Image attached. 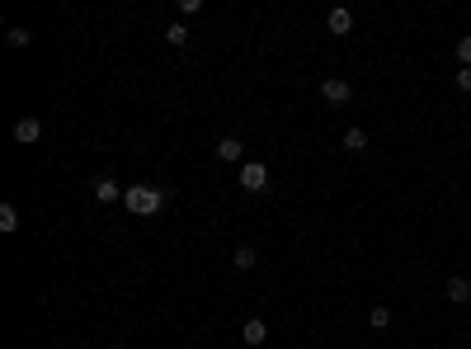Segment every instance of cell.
<instances>
[{
    "instance_id": "cell-10",
    "label": "cell",
    "mask_w": 471,
    "mask_h": 349,
    "mask_svg": "<svg viewBox=\"0 0 471 349\" xmlns=\"http://www.w3.org/2000/svg\"><path fill=\"white\" fill-rule=\"evenodd\" d=\"M368 326H373V331H387V326H392V307H382V302L368 307Z\"/></svg>"
},
{
    "instance_id": "cell-7",
    "label": "cell",
    "mask_w": 471,
    "mask_h": 349,
    "mask_svg": "<svg viewBox=\"0 0 471 349\" xmlns=\"http://www.w3.org/2000/svg\"><path fill=\"white\" fill-rule=\"evenodd\" d=\"M240 340H245V345H264V340H269V326L259 317H250L245 326H240Z\"/></svg>"
},
{
    "instance_id": "cell-13",
    "label": "cell",
    "mask_w": 471,
    "mask_h": 349,
    "mask_svg": "<svg viewBox=\"0 0 471 349\" xmlns=\"http://www.w3.org/2000/svg\"><path fill=\"white\" fill-rule=\"evenodd\" d=\"M5 43H10V48H29V43H33V33L24 29V24H10V33H5Z\"/></svg>"
},
{
    "instance_id": "cell-16",
    "label": "cell",
    "mask_w": 471,
    "mask_h": 349,
    "mask_svg": "<svg viewBox=\"0 0 471 349\" xmlns=\"http://www.w3.org/2000/svg\"><path fill=\"white\" fill-rule=\"evenodd\" d=\"M198 10H203V0H179V24H184L188 15H198Z\"/></svg>"
},
{
    "instance_id": "cell-1",
    "label": "cell",
    "mask_w": 471,
    "mask_h": 349,
    "mask_svg": "<svg viewBox=\"0 0 471 349\" xmlns=\"http://www.w3.org/2000/svg\"><path fill=\"white\" fill-rule=\"evenodd\" d=\"M123 208L132 217H156L160 208H165V189H156V184H132V189L123 193Z\"/></svg>"
},
{
    "instance_id": "cell-18",
    "label": "cell",
    "mask_w": 471,
    "mask_h": 349,
    "mask_svg": "<svg viewBox=\"0 0 471 349\" xmlns=\"http://www.w3.org/2000/svg\"><path fill=\"white\" fill-rule=\"evenodd\" d=\"M457 90H462V95H471V66H462V71H457Z\"/></svg>"
},
{
    "instance_id": "cell-14",
    "label": "cell",
    "mask_w": 471,
    "mask_h": 349,
    "mask_svg": "<svg viewBox=\"0 0 471 349\" xmlns=\"http://www.w3.org/2000/svg\"><path fill=\"white\" fill-rule=\"evenodd\" d=\"M344 151H368V132L363 127H349L344 132Z\"/></svg>"
},
{
    "instance_id": "cell-8",
    "label": "cell",
    "mask_w": 471,
    "mask_h": 349,
    "mask_svg": "<svg viewBox=\"0 0 471 349\" xmlns=\"http://www.w3.org/2000/svg\"><path fill=\"white\" fill-rule=\"evenodd\" d=\"M240 156H245V146H240V137H221V142H217V160H231V165H236Z\"/></svg>"
},
{
    "instance_id": "cell-11",
    "label": "cell",
    "mask_w": 471,
    "mask_h": 349,
    "mask_svg": "<svg viewBox=\"0 0 471 349\" xmlns=\"http://www.w3.org/2000/svg\"><path fill=\"white\" fill-rule=\"evenodd\" d=\"M0 231H5V236L19 231V208L15 203H0Z\"/></svg>"
},
{
    "instance_id": "cell-9",
    "label": "cell",
    "mask_w": 471,
    "mask_h": 349,
    "mask_svg": "<svg viewBox=\"0 0 471 349\" xmlns=\"http://www.w3.org/2000/svg\"><path fill=\"white\" fill-rule=\"evenodd\" d=\"M127 189H118V184H113L109 174H104V179H99V184H94V198H99V203H118V198H123Z\"/></svg>"
},
{
    "instance_id": "cell-19",
    "label": "cell",
    "mask_w": 471,
    "mask_h": 349,
    "mask_svg": "<svg viewBox=\"0 0 471 349\" xmlns=\"http://www.w3.org/2000/svg\"><path fill=\"white\" fill-rule=\"evenodd\" d=\"M104 349H118V345H104Z\"/></svg>"
},
{
    "instance_id": "cell-20",
    "label": "cell",
    "mask_w": 471,
    "mask_h": 349,
    "mask_svg": "<svg viewBox=\"0 0 471 349\" xmlns=\"http://www.w3.org/2000/svg\"><path fill=\"white\" fill-rule=\"evenodd\" d=\"M467 146H471V137H467Z\"/></svg>"
},
{
    "instance_id": "cell-4",
    "label": "cell",
    "mask_w": 471,
    "mask_h": 349,
    "mask_svg": "<svg viewBox=\"0 0 471 349\" xmlns=\"http://www.w3.org/2000/svg\"><path fill=\"white\" fill-rule=\"evenodd\" d=\"M38 137H43V118H33V113H29V118H19V123H15V142L33 146Z\"/></svg>"
},
{
    "instance_id": "cell-12",
    "label": "cell",
    "mask_w": 471,
    "mask_h": 349,
    "mask_svg": "<svg viewBox=\"0 0 471 349\" xmlns=\"http://www.w3.org/2000/svg\"><path fill=\"white\" fill-rule=\"evenodd\" d=\"M231 269H240V274H250V269H254V250H250V246H236Z\"/></svg>"
},
{
    "instance_id": "cell-3",
    "label": "cell",
    "mask_w": 471,
    "mask_h": 349,
    "mask_svg": "<svg viewBox=\"0 0 471 349\" xmlns=\"http://www.w3.org/2000/svg\"><path fill=\"white\" fill-rule=\"evenodd\" d=\"M240 184L250 193H264L269 189V165L264 160H245V165H240Z\"/></svg>"
},
{
    "instance_id": "cell-2",
    "label": "cell",
    "mask_w": 471,
    "mask_h": 349,
    "mask_svg": "<svg viewBox=\"0 0 471 349\" xmlns=\"http://www.w3.org/2000/svg\"><path fill=\"white\" fill-rule=\"evenodd\" d=\"M321 99L340 109V104H349V99H354V85H349L344 76H325V80H321Z\"/></svg>"
},
{
    "instance_id": "cell-15",
    "label": "cell",
    "mask_w": 471,
    "mask_h": 349,
    "mask_svg": "<svg viewBox=\"0 0 471 349\" xmlns=\"http://www.w3.org/2000/svg\"><path fill=\"white\" fill-rule=\"evenodd\" d=\"M165 43H170V48H184V43H188V29L179 24V19H174L170 29H165Z\"/></svg>"
},
{
    "instance_id": "cell-6",
    "label": "cell",
    "mask_w": 471,
    "mask_h": 349,
    "mask_svg": "<svg viewBox=\"0 0 471 349\" xmlns=\"http://www.w3.org/2000/svg\"><path fill=\"white\" fill-rule=\"evenodd\" d=\"M325 24H330V33H349L354 29V10H344V5H335L325 15Z\"/></svg>"
},
{
    "instance_id": "cell-5",
    "label": "cell",
    "mask_w": 471,
    "mask_h": 349,
    "mask_svg": "<svg viewBox=\"0 0 471 349\" xmlns=\"http://www.w3.org/2000/svg\"><path fill=\"white\" fill-rule=\"evenodd\" d=\"M443 298L453 302V307H467V302H471V279H448Z\"/></svg>"
},
{
    "instance_id": "cell-17",
    "label": "cell",
    "mask_w": 471,
    "mask_h": 349,
    "mask_svg": "<svg viewBox=\"0 0 471 349\" xmlns=\"http://www.w3.org/2000/svg\"><path fill=\"white\" fill-rule=\"evenodd\" d=\"M457 57H462V66H471V33L467 38H457Z\"/></svg>"
}]
</instances>
